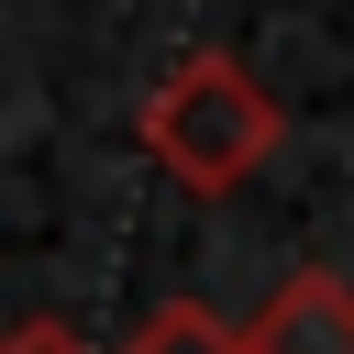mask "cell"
Here are the masks:
<instances>
[{
  "mask_svg": "<svg viewBox=\"0 0 354 354\" xmlns=\"http://www.w3.org/2000/svg\"><path fill=\"white\" fill-rule=\"evenodd\" d=\"M144 155L188 188V199H232L266 155H277V133H288V111L266 100V77L243 66V55H221V44H188L155 88H144Z\"/></svg>",
  "mask_w": 354,
  "mask_h": 354,
  "instance_id": "1",
  "label": "cell"
},
{
  "mask_svg": "<svg viewBox=\"0 0 354 354\" xmlns=\"http://www.w3.org/2000/svg\"><path fill=\"white\" fill-rule=\"evenodd\" d=\"M243 332H254V354H354V288L332 266H299Z\"/></svg>",
  "mask_w": 354,
  "mask_h": 354,
  "instance_id": "2",
  "label": "cell"
},
{
  "mask_svg": "<svg viewBox=\"0 0 354 354\" xmlns=\"http://www.w3.org/2000/svg\"><path fill=\"white\" fill-rule=\"evenodd\" d=\"M122 354H254V332H232L221 310H199V299H177V310H155Z\"/></svg>",
  "mask_w": 354,
  "mask_h": 354,
  "instance_id": "3",
  "label": "cell"
},
{
  "mask_svg": "<svg viewBox=\"0 0 354 354\" xmlns=\"http://www.w3.org/2000/svg\"><path fill=\"white\" fill-rule=\"evenodd\" d=\"M0 354H88V343H77V332H66V321H22V332H11V343H0Z\"/></svg>",
  "mask_w": 354,
  "mask_h": 354,
  "instance_id": "4",
  "label": "cell"
}]
</instances>
